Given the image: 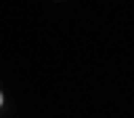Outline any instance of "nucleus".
<instances>
[{
	"instance_id": "nucleus-1",
	"label": "nucleus",
	"mask_w": 134,
	"mask_h": 118,
	"mask_svg": "<svg viewBox=\"0 0 134 118\" xmlns=\"http://www.w3.org/2000/svg\"><path fill=\"white\" fill-rule=\"evenodd\" d=\"M0 107H3V91H0Z\"/></svg>"
}]
</instances>
